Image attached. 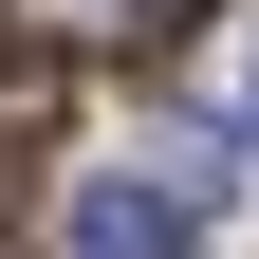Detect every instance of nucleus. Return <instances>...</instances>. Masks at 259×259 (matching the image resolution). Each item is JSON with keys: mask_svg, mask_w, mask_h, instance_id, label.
Segmentation results:
<instances>
[{"mask_svg": "<svg viewBox=\"0 0 259 259\" xmlns=\"http://www.w3.org/2000/svg\"><path fill=\"white\" fill-rule=\"evenodd\" d=\"M167 19H204V0H148V37H167Z\"/></svg>", "mask_w": 259, "mask_h": 259, "instance_id": "obj_3", "label": "nucleus"}, {"mask_svg": "<svg viewBox=\"0 0 259 259\" xmlns=\"http://www.w3.org/2000/svg\"><path fill=\"white\" fill-rule=\"evenodd\" d=\"M74 259H185V204L148 167H111V185H74Z\"/></svg>", "mask_w": 259, "mask_h": 259, "instance_id": "obj_1", "label": "nucleus"}, {"mask_svg": "<svg viewBox=\"0 0 259 259\" xmlns=\"http://www.w3.org/2000/svg\"><path fill=\"white\" fill-rule=\"evenodd\" d=\"M37 111H56V74L19 56V74H0V204H19V167H37Z\"/></svg>", "mask_w": 259, "mask_h": 259, "instance_id": "obj_2", "label": "nucleus"}]
</instances>
